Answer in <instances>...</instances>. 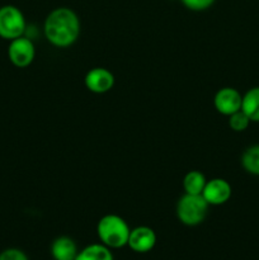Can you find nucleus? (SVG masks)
<instances>
[{
    "mask_svg": "<svg viewBox=\"0 0 259 260\" xmlns=\"http://www.w3.org/2000/svg\"><path fill=\"white\" fill-rule=\"evenodd\" d=\"M43 30L52 46L60 48L70 47L80 35V19L70 8H56L46 17Z\"/></svg>",
    "mask_w": 259,
    "mask_h": 260,
    "instance_id": "nucleus-1",
    "label": "nucleus"
},
{
    "mask_svg": "<svg viewBox=\"0 0 259 260\" xmlns=\"http://www.w3.org/2000/svg\"><path fill=\"white\" fill-rule=\"evenodd\" d=\"M130 226L118 215L103 216L96 225V234L103 245L109 249H119L127 245L130 238Z\"/></svg>",
    "mask_w": 259,
    "mask_h": 260,
    "instance_id": "nucleus-2",
    "label": "nucleus"
},
{
    "mask_svg": "<svg viewBox=\"0 0 259 260\" xmlns=\"http://www.w3.org/2000/svg\"><path fill=\"white\" fill-rule=\"evenodd\" d=\"M208 203L202 194H184L177 203V217L183 225L197 226L205 221L207 216Z\"/></svg>",
    "mask_w": 259,
    "mask_h": 260,
    "instance_id": "nucleus-3",
    "label": "nucleus"
},
{
    "mask_svg": "<svg viewBox=\"0 0 259 260\" xmlns=\"http://www.w3.org/2000/svg\"><path fill=\"white\" fill-rule=\"evenodd\" d=\"M27 28L22 10L14 5H4L0 8V37L13 41L22 37Z\"/></svg>",
    "mask_w": 259,
    "mask_h": 260,
    "instance_id": "nucleus-4",
    "label": "nucleus"
},
{
    "mask_svg": "<svg viewBox=\"0 0 259 260\" xmlns=\"http://www.w3.org/2000/svg\"><path fill=\"white\" fill-rule=\"evenodd\" d=\"M36 57V47L28 37H18L10 41L8 47V58L15 68L24 69L33 62Z\"/></svg>",
    "mask_w": 259,
    "mask_h": 260,
    "instance_id": "nucleus-5",
    "label": "nucleus"
},
{
    "mask_svg": "<svg viewBox=\"0 0 259 260\" xmlns=\"http://www.w3.org/2000/svg\"><path fill=\"white\" fill-rule=\"evenodd\" d=\"M233 194V188L228 180L222 178H213L207 180L202 192V197L210 206H221L228 202Z\"/></svg>",
    "mask_w": 259,
    "mask_h": 260,
    "instance_id": "nucleus-6",
    "label": "nucleus"
},
{
    "mask_svg": "<svg viewBox=\"0 0 259 260\" xmlns=\"http://www.w3.org/2000/svg\"><path fill=\"white\" fill-rule=\"evenodd\" d=\"M241 102H243V95L236 90L235 88H221L213 98V106L218 113L223 116H231L235 112L241 109Z\"/></svg>",
    "mask_w": 259,
    "mask_h": 260,
    "instance_id": "nucleus-7",
    "label": "nucleus"
},
{
    "mask_svg": "<svg viewBox=\"0 0 259 260\" xmlns=\"http://www.w3.org/2000/svg\"><path fill=\"white\" fill-rule=\"evenodd\" d=\"M86 89L91 93L104 94L111 90L114 85V76L104 68H94L86 73L84 78Z\"/></svg>",
    "mask_w": 259,
    "mask_h": 260,
    "instance_id": "nucleus-8",
    "label": "nucleus"
},
{
    "mask_svg": "<svg viewBox=\"0 0 259 260\" xmlns=\"http://www.w3.org/2000/svg\"><path fill=\"white\" fill-rule=\"evenodd\" d=\"M156 244V234L151 228L137 226L130 231V238L127 245L135 253H149Z\"/></svg>",
    "mask_w": 259,
    "mask_h": 260,
    "instance_id": "nucleus-9",
    "label": "nucleus"
},
{
    "mask_svg": "<svg viewBox=\"0 0 259 260\" xmlns=\"http://www.w3.org/2000/svg\"><path fill=\"white\" fill-rule=\"evenodd\" d=\"M78 246L69 236H58L51 245V255L55 260H75Z\"/></svg>",
    "mask_w": 259,
    "mask_h": 260,
    "instance_id": "nucleus-10",
    "label": "nucleus"
},
{
    "mask_svg": "<svg viewBox=\"0 0 259 260\" xmlns=\"http://www.w3.org/2000/svg\"><path fill=\"white\" fill-rule=\"evenodd\" d=\"M241 111L251 122H259V86H254L244 94Z\"/></svg>",
    "mask_w": 259,
    "mask_h": 260,
    "instance_id": "nucleus-11",
    "label": "nucleus"
},
{
    "mask_svg": "<svg viewBox=\"0 0 259 260\" xmlns=\"http://www.w3.org/2000/svg\"><path fill=\"white\" fill-rule=\"evenodd\" d=\"M75 260H114L111 249L103 244H91L81 249Z\"/></svg>",
    "mask_w": 259,
    "mask_h": 260,
    "instance_id": "nucleus-12",
    "label": "nucleus"
},
{
    "mask_svg": "<svg viewBox=\"0 0 259 260\" xmlns=\"http://www.w3.org/2000/svg\"><path fill=\"white\" fill-rule=\"evenodd\" d=\"M206 177L198 170H190L183 178V188L187 194H202L206 187Z\"/></svg>",
    "mask_w": 259,
    "mask_h": 260,
    "instance_id": "nucleus-13",
    "label": "nucleus"
},
{
    "mask_svg": "<svg viewBox=\"0 0 259 260\" xmlns=\"http://www.w3.org/2000/svg\"><path fill=\"white\" fill-rule=\"evenodd\" d=\"M241 167L249 174L259 177V145H253L245 149L241 155Z\"/></svg>",
    "mask_w": 259,
    "mask_h": 260,
    "instance_id": "nucleus-14",
    "label": "nucleus"
},
{
    "mask_svg": "<svg viewBox=\"0 0 259 260\" xmlns=\"http://www.w3.org/2000/svg\"><path fill=\"white\" fill-rule=\"evenodd\" d=\"M250 122L251 121L249 119V117L241 109L231 114V116H229V126L235 132L245 131L249 127V124H250Z\"/></svg>",
    "mask_w": 259,
    "mask_h": 260,
    "instance_id": "nucleus-15",
    "label": "nucleus"
},
{
    "mask_svg": "<svg viewBox=\"0 0 259 260\" xmlns=\"http://www.w3.org/2000/svg\"><path fill=\"white\" fill-rule=\"evenodd\" d=\"M187 9L193 12H202L208 9L216 0H180Z\"/></svg>",
    "mask_w": 259,
    "mask_h": 260,
    "instance_id": "nucleus-16",
    "label": "nucleus"
},
{
    "mask_svg": "<svg viewBox=\"0 0 259 260\" xmlns=\"http://www.w3.org/2000/svg\"><path fill=\"white\" fill-rule=\"evenodd\" d=\"M0 260H29L28 256L25 255L24 251L19 250V249L10 248L5 249L0 253Z\"/></svg>",
    "mask_w": 259,
    "mask_h": 260,
    "instance_id": "nucleus-17",
    "label": "nucleus"
}]
</instances>
